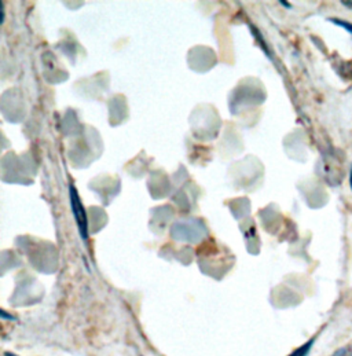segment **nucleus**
<instances>
[{
  "label": "nucleus",
  "mask_w": 352,
  "mask_h": 356,
  "mask_svg": "<svg viewBox=\"0 0 352 356\" xmlns=\"http://www.w3.org/2000/svg\"><path fill=\"white\" fill-rule=\"evenodd\" d=\"M314 341H315V340L311 339L310 341H307L305 344H303L301 347H298L297 350H294V353L288 356H308L311 348H312V346H314Z\"/></svg>",
  "instance_id": "f257e3e1"
},
{
  "label": "nucleus",
  "mask_w": 352,
  "mask_h": 356,
  "mask_svg": "<svg viewBox=\"0 0 352 356\" xmlns=\"http://www.w3.org/2000/svg\"><path fill=\"white\" fill-rule=\"evenodd\" d=\"M329 21L337 26H342L346 32H349L350 35H352V24L349 21H344V19H339V18H329Z\"/></svg>",
  "instance_id": "f03ea898"
},
{
  "label": "nucleus",
  "mask_w": 352,
  "mask_h": 356,
  "mask_svg": "<svg viewBox=\"0 0 352 356\" xmlns=\"http://www.w3.org/2000/svg\"><path fill=\"white\" fill-rule=\"evenodd\" d=\"M349 181H350V187H351V190H352V165H351V170H350V178H349Z\"/></svg>",
  "instance_id": "7ed1b4c3"
},
{
  "label": "nucleus",
  "mask_w": 352,
  "mask_h": 356,
  "mask_svg": "<svg viewBox=\"0 0 352 356\" xmlns=\"http://www.w3.org/2000/svg\"><path fill=\"white\" fill-rule=\"evenodd\" d=\"M4 356H18V355H15V354H11V353H6V354H4Z\"/></svg>",
  "instance_id": "20e7f679"
}]
</instances>
